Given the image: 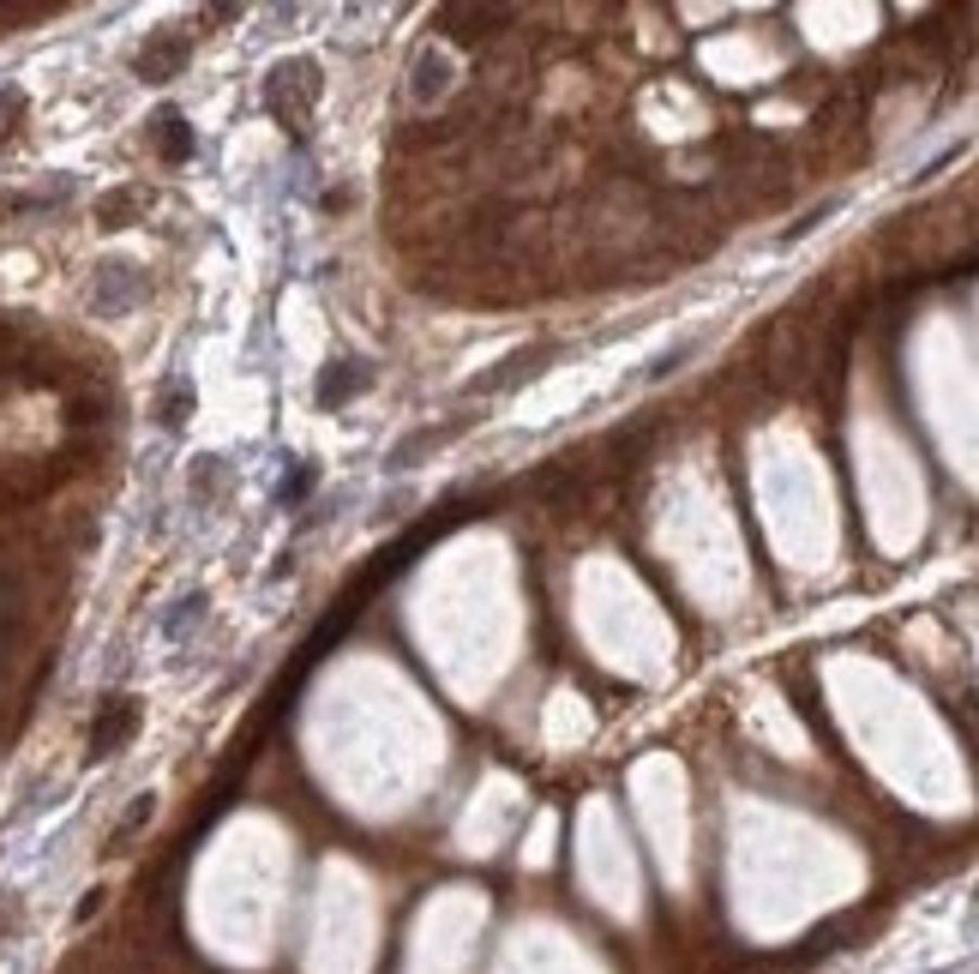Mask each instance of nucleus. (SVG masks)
I'll use <instances>...</instances> for the list:
<instances>
[{
  "mask_svg": "<svg viewBox=\"0 0 979 974\" xmlns=\"http://www.w3.org/2000/svg\"><path fill=\"white\" fill-rule=\"evenodd\" d=\"M265 103H271L277 121L301 127V121H307V109L319 103V66H313V61H283L271 78H265Z\"/></svg>",
  "mask_w": 979,
  "mask_h": 974,
  "instance_id": "obj_1",
  "label": "nucleus"
},
{
  "mask_svg": "<svg viewBox=\"0 0 979 974\" xmlns=\"http://www.w3.org/2000/svg\"><path fill=\"white\" fill-rule=\"evenodd\" d=\"M132 728H139V698H109V710L91 728V758H109L115 746H127Z\"/></svg>",
  "mask_w": 979,
  "mask_h": 974,
  "instance_id": "obj_2",
  "label": "nucleus"
},
{
  "mask_svg": "<svg viewBox=\"0 0 979 974\" xmlns=\"http://www.w3.org/2000/svg\"><path fill=\"white\" fill-rule=\"evenodd\" d=\"M187 66V37H156V42H144L139 49V73L151 78H168V73H181Z\"/></svg>",
  "mask_w": 979,
  "mask_h": 974,
  "instance_id": "obj_3",
  "label": "nucleus"
},
{
  "mask_svg": "<svg viewBox=\"0 0 979 974\" xmlns=\"http://www.w3.org/2000/svg\"><path fill=\"white\" fill-rule=\"evenodd\" d=\"M144 199H151L144 187H120V193H109L103 205H97V223H103V229H127V223L144 211Z\"/></svg>",
  "mask_w": 979,
  "mask_h": 974,
  "instance_id": "obj_4",
  "label": "nucleus"
},
{
  "mask_svg": "<svg viewBox=\"0 0 979 974\" xmlns=\"http://www.w3.org/2000/svg\"><path fill=\"white\" fill-rule=\"evenodd\" d=\"M156 139H163V156H168V163H187V156H193V132H187L181 115H163V121H156Z\"/></svg>",
  "mask_w": 979,
  "mask_h": 974,
  "instance_id": "obj_5",
  "label": "nucleus"
},
{
  "mask_svg": "<svg viewBox=\"0 0 979 974\" xmlns=\"http://www.w3.org/2000/svg\"><path fill=\"white\" fill-rule=\"evenodd\" d=\"M348 385H361V367L336 362V367H331V379L319 385V403H325V409H331V403H343V391H348Z\"/></svg>",
  "mask_w": 979,
  "mask_h": 974,
  "instance_id": "obj_6",
  "label": "nucleus"
},
{
  "mask_svg": "<svg viewBox=\"0 0 979 974\" xmlns=\"http://www.w3.org/2000/svg\"><path fill=\"white\" fill-rule=\"evenodd\" d=\"M25 115V97L18 91H0V139H7V132H13V121Z\"/></svg>",
  "mask_w": 979,
  "mask_h": 974,
  "instance_id": "obj_7",
  "label": "nucleus"
}]
</instances>
